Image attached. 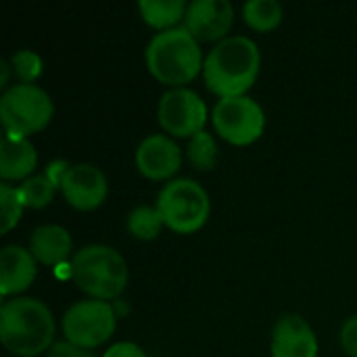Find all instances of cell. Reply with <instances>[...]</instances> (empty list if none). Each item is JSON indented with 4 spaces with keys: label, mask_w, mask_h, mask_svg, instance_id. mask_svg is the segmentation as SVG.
<instances>
[{
    "label": "cell",
    "mask_w": 357,
    "mask_h": 357,
    "mask_svg": "<svg viewBox=\"0 0 357 357\" xmlns=\"http://www.w3.org/2000/svg\"><path fill=\"white\" fill-rule=\"evenodd\" d=\"M261 54L247 36H230L218 42L205 56L203 79L209 92L220 98L247 96L257 82Z\"/></svg>",
    "instance_id": "1"
},
{
    "label": "cell",
    "mask_w": 357,
    "mask_h": 357,
    "mask_svg": "<svg viewBox=\"0 0 357 357\" xmlns=\"http://www.w3.org/2000/svg\"><path fill=\"white\" fill-rule=\"evenodd\" d=\"M54 316L40 299L13 297L0 307V343L10 356L48 354L54 345Z\"/></svg>",
    "instance_id": "2"
},
{
    "label": "cell",
    "mask_w": 357,
    "mask_h": 357,
    "mask_svg": "<svg viewBox=\"0 0 357 357\" xmlns=\"http://www.w3.org/2000/svg\"><path fill=\"white\" fill-rule=\"evenodd\" d=\"M149 73L169 88H186L201 71L205 56L201 44L184 25L155 33L144 50Z\"/></svg>",
    "instance_id": "3"
},
{
    "label": "cell",
    "mask_w": 357,
    "mask_h": 357,
    "mask_svg": "<svg viewBox=\"0 0 357 357\" xmlns=\"http://www.w3.org/2000/svg\"><path fill=\"white\" fill-rule=\"evenodd\" d=\"M71 280L88 299L113 301L128 287L126 259L109 245H88L71 257Z\"/></svg>",
    "instance_id": "4"
},
{
    "label": "cell",
    "mask_w": 357,
    "mask_h": 357,
    "mask_svg": "<svg viewBox=\"0 0 357 357\" xmlns=\"http://www.w3.org/2000/svg\"><path fill=\"white\" fill-rule=\"evenodd\" d=\"M165 226L176 234L199 232L211 213V201L207 190L190 178H178L167 182L155 205Z\"/></svg>",
    "instance_id": "5"
},
{
    "label": "cell",
    "mask_w": 357,
    "mask_h": 357,
    "mask_svg": "<svg viewBox=\"0 0 357 357\" xmlns=\"http://www.w3.org/2000/svg\"><path fill=\"white\" fill-rule=\"evenodd\" d=\"M52 98L36 84H15L0 96V121L8 136L38 134L52 121Z\"/></svg>",
    "instance_id": "6"
},
{
    "label": "cell",
    "mask_w": 357,
    "mask_h": 357,
    "mask_svg": "<svg viewBox=\"0 0 357 357\" xmlns=\"http://www.w3.org/2000/svg\"><path fill=\"white\" fill-rule=\"evenodd\" d=\"M61 328L65 341L92 351L113 337L117 328V314L109 301H77L63 314Z\"/></svg>",
    "instance_id": "7"
},
{
    "label": "cell",
    "mask_w": 357,
    "mask_h": 357,
    "mask_svg": "<svg viewBox=\"0 0 357 357\" xmlns=\"http://www.w3.org/2000/svg\"><path fill=\"white\" fill-rule=\"evenodd\" d=\"M211 123L220 138L234 146L257 142L266 130V113L251 96L220 98L211 111Z\"/></svg>",
    "instance_id": "8"
},
{
    "label": "cell",
    "mask_w": 357,
    "mask_h": 357,
    "mask_svg": "<svg viewBox=\"0 0 357 357\" xmlns=\"http://www.w3.org/2000/svg\"><path fill=\"white\" fill-rule=\"evenodd\" d=\"M159 126L172 138H192L207 123V107L190 88H169L157 107Z\"/></svg>",
    "instance_id": "9"
},
{
    "label": "cell",
    "mask_w": 357,
    "mask_h": 357,
    "mask_svg": "<svg viewBox=\"0 0 357 357\" xmlns=\"http://www.w3.org/2000/svg\"><path fill=\"white\" fill-rule=\"evenodd\" d=\"M59 190L67 205L75 211H94L107 201L109 182L96 165L75 163L65 172Z\"/></svg>",
    "instance_id": "10"
},
{
    "label": "cell",
    "mask_w": 357,
    "mask_h": 357,
    "mask_svg": "<svg viewBox=\"0 0 357 357\" xmlns=\"http://www.w3.org/2000/svg\"><path fill=\"white\" fill-rule=\"evenodd\" d=\"M234 6L230 0H192L186 8L184 27L199 42H222L230 38Z\"/></svg>",
    "instance_id": "11"
},
{
    "label": "cell",
    "mask_w": 357,
    "mask_h": 357,
    "mask_svg": "<svg viewBox=\"0 0 357 357\" xmlns=\"http://www.w3.org/2000/svg\"><path fill=\"white\" fill-rule=\"evenodd\" d=\"M138 172L151 182H172L182 165V151L167 134L146 136L134 155Z\"/></svg>",
    "instance_id": "12"
},
{
    "label": "cell",
    "mask_w": 357,
    "mask_h": 357,
    "mask_svg": "<svg viewBox=\"0 0 357 357\" xmlns=\"http://www.w3.org/2000/svg\"><path fill=\"white\" fill-rule=\"evenodd\" d=\"M272 357H318L320 345L314 328L297 314H284L272 328Z\"/></svg>",
    "instance_id": "13"
},
{
    "label": "cell",
    "mask_w": 357,
    "mask_h": 357,
    "mask_svg": "<svg viewBox=\"0 0 357 357\" xmlns=\"http://www.w3.org/2000/svg\"><path fill=\"white\" fill-rule=\"evenodd\" d=\"M38 261L19 245H8L0 253V295L4 299L19 297V293L27 291L38 276Z\"/></svg>",
    "instance_id": "14"
},
{
    "label": "cell",
    "mask_w": 357,
    "mask_h": 357,
    "mask_svg": "<svg viewBox=\"0 0 357 357\" xmlns=\"http://www.w3.org/2000/svg\"><path fill=\"white\" fill-rule=\"evenodd\" d=\"M29 253L33 259L48 268H59L67 264L73 253V241L67 228L56 224L38 226L29 236Z\"/></svg>",
    "instance_id": "15"
},
{
    "label": "cell",
    "mask_w": 357,
    "mask_h": 357,
    "mask_svg": "<svg viewBox=\"0 0 357 357\" xmlns=\"http://www.w3.org/2000/svg\"><path fill=\"white\" fill-rule=\"evenodd\" d=\"M38 167V153L29 138L2 136L0 142V178L2 182H25Z\"/></svg>",
    "instance_id": "16"
},
{
    "label": "cell",
    "mask_w": 357,
    "mask_h": 357,
    "mask_svg": "<svg viewBox=\"0 0 357 357\" xmlns=\"http://www.w3.org/2000/svg\"><path fill=\"white\" fill-rule=\"evenodd\" d=\"M138 8H140L142 21L161 33V31L180 27L178 23L184 21L188 4L184 0H142Z\"/></svg>",
    "instance_id": "17"
},
{
    "label": "cell",
    "mask_w": 357,
    "mask_h": 357,
    "mask_svg": "<svg viewBox=\"0 0 357 357\" xmlns=\"http://www.w3.org/2000/svg\"><path fill=\"white\" fill-rule=\"evenodd\" d=\"M282 17H284V10L280 2L276 0H249L243 6L245 23L259 33L274 31L282 23Z\"/></svg>",
    "instance_id": "18"
},
{
    "label": "cell",
    "mask_w": 357,
    "mask_h": 357,
    "mask_svg": "<svg viewBox=\"0 0 357 357\" xmlns=\"http://www.w3.org/2000/svg\"><path fill=\"white\" fill-rule=\"evenodd\" d=\"M126 228H128V234L134 236L136 241L149 243V241H155L161 234V230L165 228V222H163L157 207L140 205V207L130 211Z\"/></svg>",
    "instance_id": "19"
},
{
    "label": "cell",
    "mask_w": 357,
    "mask_h": 357,
    "mask_svg": "<svg viewBox=\"0 0 357 357\" xmlns=\"http://www.w3.org/2000/svg\"><path fill=\"white\" fill-rule=\"evenodd\" d=\"M56 184L46 176V174H33L25 182L19 184L21 199L25 203V209H44L52 203Z\"/></svg>",
    "instance_id": "20"
},
{
    "label": "cell",
    "mask_w": 357,
    "mask_h": 357,
    "mask_svg": "<svg viewBox=\"0 0 357 357\" xmlns=\"http://www.w3.org/2000/svg\"><path fill=\"white\" fill-rule=\"evenodd\" d=\"M218 142L209 132H199L188 140L186 146V157L190 161V165L199 172H209L215 167L218 163Z\"/></svg>",
    "instance_id": "21"
},
{
    "label": "cell",
    "mask_w": 357,
    "mask_h": 357,
    "mask_svg": "<svg viewBox=\"0 0 357 357\" xmlns=\"http://www.w3.org/2000/svg\"><path fill=\"white\" fill-rule=\"evenodd\" d=\"M0 207H2V232L6 234L19 224L25 209L19 186H10L6 182L0 184Z\"/></svg>",
    "instance_id": "22"
},
{
    "label": "cell",
    "mask_w": 357,
    "mask_h": 357,
    "mask_svg": "<svg viewBox=\"0 0 357 357\" xmlns=\"http://www.w3.org/2000/svg\"><path fill=\"white\" fill-rule=\"evenodd\" d=\"M10 69L15 73V77L19 79V84H33L40 75H42V59L38 52L33 50H17L13 56H10Z\"/></svg>",
    "instance_id": "23"
},
{
    "label": "cell",
    "mask_w": 357,
    "mask_h": 357,
    "mask_svg": "<svg viewBox=\"0 0 357 357\" xmlns=\"http://www.w3.org/2000/svg\"><path fill=\"white\" fill-rule=\"evenodd\" d=\"M341 347L349 357H357V316L349 318L341 328Z\"/></svg>",
    "instance_id": "24"
},
{
    "label": "cell",
    "mask_w": 357,
    "mask_h": 357,
    "mask_svg": "<svg viewBox=\"0 0 357 357\" xmlns=\"http://www.w3.org/2000/svg\"><path fill=\"white\" fill-rule=\"evenodd\" d=\"M46 357H94V354L90 349H84V347H77L69 341H61V343H54Z\"/></svg>",
    "instance_id": "25"
},
{
    "label": "cell",
    "mask_w": 357,
    "mask_h": 357,
    "mask_svg": "<svg viewBox=\"0 0 357 357\" xmlns=\"http://www.w3.org/2000/svg\"><path fill=\"white\" fill-rule=\"evenodd\" d=\"M102 357H146L144 349L136 343H130V341H121V343H115L111 345Z\"/></svg>",
    "instance_id": "26"
},
{
    "label": "cell",
    "mask_w": 357,
    "mask_h": 357,
    "mask_svg": "<svg viewBox=\"0 0 357 357\" xmlns=\"http://www.w3.org/2000/svg\"><path fill=\"white\" fill-rule=\"evenodd\" d=\"M10 63L8 61H0V88L8 86V75H10Z\"/></svg>",
    "instance_id": "27"
}]
</instances>
